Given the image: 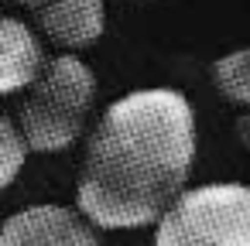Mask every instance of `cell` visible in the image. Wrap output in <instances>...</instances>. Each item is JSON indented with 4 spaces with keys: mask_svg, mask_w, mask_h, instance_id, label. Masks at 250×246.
Returning a JSON list of instances; mask_svg holds the SVG:
<instances>
[{
    "mask_svg": "<svg viewBox=\"0 0 250 246\" xmlns=\"http://www.w3.org/2000/svg\"><path fill=\"white\" fill-rule=\"evenodd\" d=\"M199 123L185 93L147 86L113 99L89 130L76 212L93 229H147L188 188Z\"/></svg>",
    "mask_w": 250,
    "mask_h": 246,
    "instance_id": "1",
    "label": "cell"
},
{
    "mask_svg": "<svg viewBox=\"0 0 250 246\" xmlns=\"http://www.w3.org/2000/svg\"><path fill=\"white\" fill-rule=\"evenodd\" d=\"M96 72L69 52L45 58L42 72L21 93L14 127L28 154H62L86 137L96 106Z\"/></svg>",
    "mask_w": 250,
    "mask_h": 246,
    "instance_id": "2",
    "label": "cell"
},
{
    "mask_svg": "<svg viewBox=\"0 0 250 246\" xmlns=\"http://www.w3.org/2000/svg\"><path fill=\"white\" fill-rule=\"evenodd\" d=\"M151 229V246H250V185H188Z\"/></svg>",
    "mask_w": 250,
    "mask_h": 246,
    "instance_id": "3",
    "label": "cell"
},
{
    "mask_svg": "<svg viewBox=\"0 0 250 246\" xmlns=\"http://www.w3.org/2000/svg\"><path fill=\"white\" fill-rule=\"evenodd\" d=\"M0 246H103V239L76 208L42 202L14 212L0 226Z\"/></svg>",
    "mask_w": 250,
    "mask_h": 246,
    "instance_id": "4",
    "label": "cell"
},
{
    "mask_svg": "<svg viewBox=\"0 0 250 246\" xmlns=\"http://www.w3.org/2000/svg\"><path fill=\"white\" fill-rule=\"evenodd\" d=\"M38 38L52 41L59 52L79 55L96 45L106 31V4L103 0H45L35 7Z\"/></svg>",
    "mask_w": 250,
    "mask_h": 246,
    "instance_id": "5",
    "label": "cell"
},
{
    "mask_svg": "<svg viewBox=\"0 0 250 246\" xmlns=\"http://www.w3.org/2000/svg\"><path fill=\"white\" fill-rule=\"evenodd\" d=\"M45 58V41L28 21L0 14V99L21 96L42 72Z\"/></svg>",
    "mask_w": 250,
    "mask_h": 246,
    "instance_id": "6",
    "label": "cell"
},
{
    "mask_svg": "<svg viewBox=\"0 0 250 246\" xmlns=\"http://www.w3.org/2000/svg\"><path fill=\"white\" fill-rule=\"evenodd\" d=\"M212 82L223 99L250 110V45L219 55L212 62Z\"/></svg>",
    "mask_w": 250,
    "mask_h": 246,
    "instance_id": "7",
    "label": "cell"
},
{
    "mask_svg": "<svg viewBox=\"0 0 250 246\" xmlns=\"http://www.w3.org/2000/svg\"><path fill=\"white\" fill-rule=\"evenodd\" d=\"M24 164H28V147L14 127V116L0 113V195L21 178Z\"/></svg>",
    "mask_w": 250,
    "mask_h": 246,
    "instance_id": "8",
    "label": "cell"
},
{
    "mask_svg": "<svg viewBox=\"0 0 250 246\" xmlns=\"http://www.w3.org/2000/svg\"><path fill=\"white\" fill-rule=\"evenodd\" d=\"M236 137H240V144L250 151V110H247V113L236 120Z\"/></svg>",
    "mask_w": 250,
    "mask_h": 246,
    "instance_id": "9",
    "label": "cell"
},
{
    "mask_svg": "<svg viewBox=\"0 0 250 246\" xmlns=\"http://www.w3.org/2000/svg\"><path fill=\"white\" fill-rule=\"evenodd\" d=\"M11 4H21V7H31V11H35V7L45 4V0H11Z\"/></svg>",
    "mask_w": 250,
    "mask_h": 246,
    "instance_id": "10",
    "label": "cell"
}]
</instances>
